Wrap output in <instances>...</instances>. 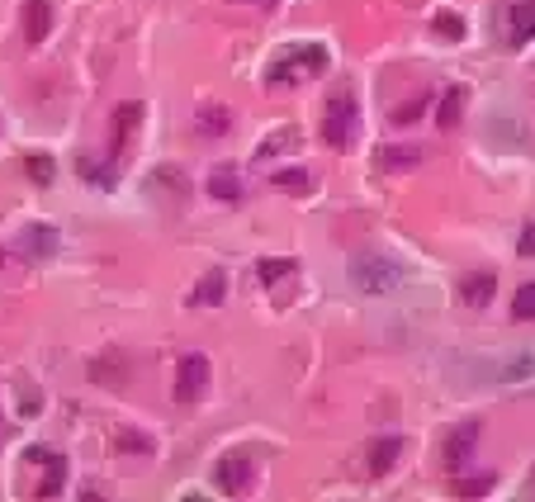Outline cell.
<instances>
[{
    "label": "cell",
    "mask_w": 535,
    "mask_h": 502,
    "mask_svg": "<svg viewBox=\"0 0 535 502\" xmlns=\"http://www.w3.org/2000/svg\"><path fill=\"white\" fill-rule=\"evenodd\" d=\"M19 251L29 256V261H48V256H57V233L53 228H24L19 233Z\"/></svg>",
    "instance_id": "6"
},
{
    "label": "cell",
    "mask_w": 535,
    "mask_h": 502,
    "mask_svg": "<svg viewBox=\"0 0 535 502\" xmlns=\"http://www.w3.org/2000/svg\"><path fill=\"white\" fill-rule=\"evenodd\" d=\"M275 185H280V190H289V195H308V190H313V176H308V171H280V176H275Z\"/></svg>",
    "instance_id": "26"
},
{
    "label": "cell",
    "mask_w": 535,
    "mask_h": 502,
    "mask_svg": "<svg viewBox=\"0 0 535 502\" xmlns=\"http://www.w3.org/2000/svg\"><path fill=\"white\" fill-rule=\"evenodd\" d=\"M488 484H493V479H464V484H455V493H464V498H483Z\"/></svg>",
    "instance_id": "28"
},
{
    "label": "cell",
    "mask_w": 535,
    "mask_h": 502,
    "mask_svg": "<svg viewBox=\"0 0 535 502\" xmlns=\"http://www.w3.org/2000/svg\"><path fill=\"white\" fill-rule=\"evenodd\" d=\"M209 195L223 199V204H237V199H242V176H237L232 166H218L214 176H209Z\"/></svg>",
    "instance_id": "14"
},
{
    "label": "cell",
    "mask_w": 535,
    "mask_h": 502,
    "mask_svg": "<svg viewBox=\"0 0 535 502\" xmlns=\"http://www.w3.org/2000/svg\"><path fill=\"white\" fill-rule=\"evenodd\" d=\"M427 162V152H422V143H398V147H384V157H379V166L384 171H408V166H422Z\"/></svg>",
    "instance_id": "11"
},
{
    "label": "cell",
    "mask_w": 535,
    "mask_h": 502,
    "mask_svg": "<svg viewBox=\"0 0 535 502\" xmlns=\"http://www.w3.org/2000/svg\"><path fill=\"white\" fill-rule=\"evenodd\" d=\"M398 450H403V441H398V436L375 441V450H370V474H375V479H384V474L398 465Z\"/></svg>",
    "instance_id": "15"
},
{
    "label": "cell",
    "mask_w": 535,
    "mask_h": 502,
    "mask_svg": "<svg viewBox=\"0 0 535 502\" xmlns=\"http://www.w3.org/2000/svg\"><path fill=\"white\" fill-rule=\"evenodd\" d=\"M356 128H360V109L351 95H332L327 100V114H322V138H327V147H351L356 143Z\"/></svg>",
    "instance_id": "3"
},
{
    "label": "cell",
    "mask_w": 535,
    "mask_h": 502,
    "mask_svg": "<svg viewBox=\"0 0 535 502\" xmlns=\"http://www.w3.org/2000/svg\"><path fill=\"white\" fill-rule=\"evenodd\" d=\"M119 441H124V450H147L143 436H133V431H119Z\"/></svg>",
    "instance_id": "30"
},
{
    "label": "cell",
    "mask_w": 535,
    "mask_h": 502,
    "mask_svg": "<svg viewBox=\"0 0 535 502\" xmlns=\"http://www.w3.org/2000/svg\"><path fill=\"white\" fill-rule=\"evenodd\" d=\"M493 289H498V275H488V270H474V275H464L460 280V299L469 308H483L493 299Z\"/></svg>",
    "instance_id": "9"
},
{
    "label": "cell",
    "mask_w": 535,
    "mask_h": 502,
    "mask_svg": "<svg viewBox=\"0 0 535 502\" xmlns=\"http://www.w3.org/2000/svg\"><path fill=\"white\" fill-rule=\"evenodd\" d=\"M464 100H469V90H464V86L446 90V100H441V114H436V124L446 128V133H450V128H455V124H460V114H464Z\"/></svg>",
    "instance_id": "16"
},
{
    "label": "cell",
    "mask_w": 535,
    "mask_h": 502,
    "mask_svg": "<svg viewBox=\"0 0 535 502\" xmlns=\"http://www.w3.org/2000/svg\"><path fill=\"white\" fill-rule=\"evenodd\" d=\"M285 147H294V128H280V133H270L266 143L256 147V162H270L275 152H285Z\"/></svg>",
    "instance_id": "24"
},
{
    "label": "cell",
    "mask_w": 535,
    "mask_h": 502,
    "mask_svg": "<svg viewBox=\"0 0 535 502\" xmlns=\"http://www.w3.org/2000/svg\"><path fill=\"white\" fill-rule=\"evenodd\" d=\"M431 29H436V38H446V43H460V38H464V19L450 15V10H441V15L431 19Z\"/></svg>",
    "instance_id": "21"
},
{
    "label": "cell",
    "mask_w": 535,
    "mask_h": 502,
    "mask_svg": "<svg viewBox=\"0 0 535 502\" xmlns=\"http://www.w3.org/2000/svg\"><path fill=\"white\" fill-rule=\"evenodd\" d=\"M251 460L237 450V455H223L218 460V469H214V484H218V493H228V498H237V493H247L251 488Z\"/></svg>",
    "instance_id": "5"
},
{
    "label": "cell",
    "mask_w": 535,
    "mask_h": 502,
    "mask_svg": "<svg viewBox=\"0 0 535 502\" xmlns=\"http://www.w3.org/2000/svg\"><path fill=\"white\" fill-rule=\"evenodd\" d=\"M498 379H502V384H521V389H531V384H535V360L531 356L512 360V365H507Z\"/></svg>",
    "instance_id": "18"
},
{
    "label": "cell",
    "mask_w": 535,
    "mask_h": 502,
    "mask_svg": "<svg viewBox=\"0 0 535 502\" xmlns=\"http://www.w3.org/2000/svg\"><path fill=\"white\" fill-rule=\"evenodd\" d=\"M138 119H143V105L138 100H128V105H119V114H114V124H109V133H114V157L128 147V138H133V128H138Z\"/></svg>",
    "instance_id": "10"
},
{
    "label": "cell",
    "mask_w": 535,
    "mask_h": 502,
    "mask_svg": "<svg viewBox=\"0 0 535 502\" xmlns=\"http://www.w3.org/2000/svg\"><path fill=\"white\" fill-rule=\"evenodd\" d=\"M242 5H275V0H242Z\"/></svg>",
    "instance_id": "31"
},
{
    "label": "cell",
    "mask_w": 535,
    "mask_h": 502,
    "mask_svg": "<svg viewBox=\"0 0 535 502\" xmlns=\"http://www.w3.org/2000/svg\"><path fill=\"white\" fill-rule=\"evenodd\" d=\"M256 275H261V285L266 289H275V285H285L289 275H294V261H261Z\"/></svg>",
    "instance_id": "19"
},
{
    "label": "cell",
    "mask_w": 535,
    "mask_h": 502,
    "mask_svg": "<svg viewBox=\"0 0 535 502\" xmlns=\"http://www.w3.org/2000/svg\"><path fill=\"white\" fill-rule=\"evenodd\" d=\"M43 465H48V474H43V484L34 488L38 498H57L62 493V484H67V460L62 455H53V450H43Z\"/></svg>",
    "instance_id": "13"
},
{
    "label": "cell",
    "mask_w": 535,
    "mask_h": 502,
    "mask_svg": "<svg viewBox=\"0 0 535 502\" xmlns=\"http://www.w3.org/2000/svg\"><path fill=\"white\" fill-rule=\"evenodd\" d=\"M507 24H512V48H526L535 38V0H517L512 10H507Z\"/></svg>",
    "instance_id": "7"
},
{
    "label": "cell",
    "mask_w": 535,
    "mask_h": 502,
    "mask_svg": "<svg viewBox=\"0 0 535 502\" xmlns=\"http://www.w3.org/2000/svg\"><path fill=\"white\" fill-rule=\"evenodd\" d=\"M521 256H535V223L521 228Z\"/></svg>",
    "instance_id": "29"
},
{
    "label": "cell",
    "mask_w": 535,
    "mask_h": 502,
    "mask_svg": "<svg viewBox=\"0 0 535 502\" xmlns=\"http://www.w3.org/2000/svg\"><path fill=\"white\" fill-rule=\"evenodd\" d=\"M204 394H209V360L185 356L176 365V403H199Z\"/></svg>",
    "instance_id": "4"
},
{
    "label": "cell",
    "mask_w": 535,
    "mask_h": 502,
    "mask_svg": "<svg viewBox=\"0 0 535 502\" xmlns=\"http://www.w3.org/2000/svg\"><path fill=\"white\" fill-rule=\"evenodd\" d=\"M76 171H81L90 185H100V190H109V185H114V171H109L105 162H95V157H81V162H76Z\"/></svg>",
    "instance_id": "23"
},
{
    "label": "cell",
    "mask_w": 535,
    "mask_h": 502,
    "mask_svg": "<svg viewBox=\"0 0 535 502\" xmlns=\"http://www.w3.org/2000/svg\"><path fill=\"white\" fill-rule=\"evenodd\" d=\"M332 67V57H327V48L322 43H299V48H289L275 67L266 72L270 86H294V81H304V76H322Z\"/></svg>",
    "instance_id": "1"
},
{
    "label": "cell",
    "mask_w": 535,
    "mask_h": 502,
    "mask_svg": "<svg viewBox=\"0 0 535 502\" xmlns=\"http://www.w3.org/2000/svg\"><path fill=\"white\" fill-rule=\"evenodd\" d=\"M223 285H228V280H223V270H209V275H204V280H199L195 285V294H190V304H218V299H223Z\"/></svg>",
    "instance_id": "17"
},
{
    "label": "cell",
    "mask_w": 535,
    "mask_h": 502,
    "mask_svg": "<svg viewBox=\"0 0 535 502\" xmlns=\"http://www.w3.org/2000/svg\"><path fill=\"white\" fill-rule=\"evenodd\" d=\"M24 171H29V180H34V185H53V176H57V162L53 157H24Z\"/></svg>",
    "instance_id": "22"
},
{
    "label": "cell",
    "mask_w": 535,
    "mask_h": 502,
    "mask_svg": "<svg viewBox=\"0 0 535 502\" xmlns=\"http://www.w3.org/2000/svg\"><path fill=\"white\" fill-rule=\"evenodd\" d=\"M474 441H479V422H464L460 431H450V441H446V460H450V465H464V460L474 455Z\"/></svg>",
    "instance_id": "12"
},
{
    "label": "cell",
    "mask_w": 535,
    "mask_h": 502,
    "mask_svg": "<svg viewBox=\"0 0 535 502\" xmlns=\"http://www.w3.org/2000/svg\"><path fill=\"white\" fill-rule=\"evenodd\" d=\"M512 318H517V323H531L535 318V285L517 289V299H512Z\"/></svg>",
    "instance_id": "25"
},
{
    "label": "cell",
    "mask_w": 535,
    "mask_h": 502,
    "mask_svg": "<svg viewBox=\"0 0 535 502\" xmlns=\"http://www.w3.org/2000/svg\"><path fill=\"white\" fill-rule=\"evenodd\" d=\"M204 133H223V128H232V114L223 105H204L199 109V119H195Z\"/></svg>",
    "instance_id": "20"
},
{
    "label": "cell",
    "mask_w": 535,
    "mask_h": 502,
    "mask_svg": "<svg viewBox=\"0 0 535 502\" xmlns=\"http://www.w3.org/2000/svg\"><path fill=\"white\" fill-rule=\"evenodd\" d=\"M422 109H427V95H417V100H408L403 109H393V124H412V119H417Z\"/></svg>",
    "instance_id": "27"
},
{
    "label": "cell",
    "mask_w": 535,
    "mask_h": 502,
    "mask_svg": "<svg viewBox=\"0 0 535 502\" xmlns=\"http://www.w3.org/2000/svg\"><path fill=\"white\" fill-rule=\"evenodd\" d=\"M351 280L360 285V294H398L403 289V266L389 261V256H356L351 266Z\"/></svg>",
    "instance_id": "2"
},
{
    "label": "cell",
    "mask_w": 535,
    "mask_h": 502,
    "mask_svg": "<svg viewBox=\"0 0 535 502\" xmlns=\"http://www.w3.org/2000/svg\"><path fill=\"white\" fill-rule=\"evenodd\" d=\"M53 29V5L48 0H24V38L29 43H43Z\"/></svg>",
    "instance_id": "8"
}]
</instances>
